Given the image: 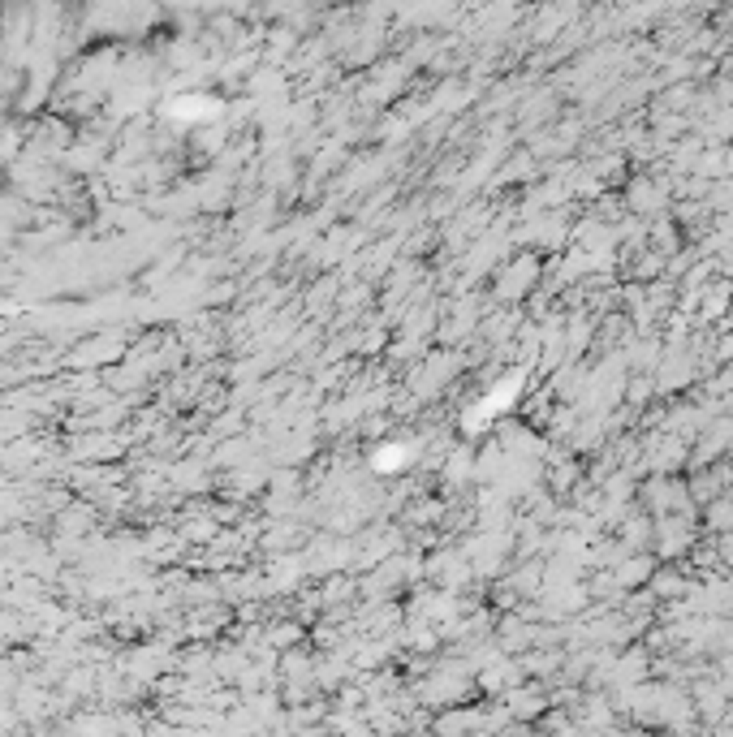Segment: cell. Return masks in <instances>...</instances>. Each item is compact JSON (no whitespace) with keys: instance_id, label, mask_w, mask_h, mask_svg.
Segmentation results:
<instances>
[{"instance_id":"obj_1","label":"cell","mask_w":733,"mask_h":737,"mask_svg":"<svg viewBox=\"0 0 733 737\" xmlns=\"http://www.w3.org/2000/svg\"><path fill=\"white\" fill-rule=\"evenodd\" d=\"M405 457H410V449H384V453H376V470H397V466H405Z\"/></svg>"}]
</instances>
